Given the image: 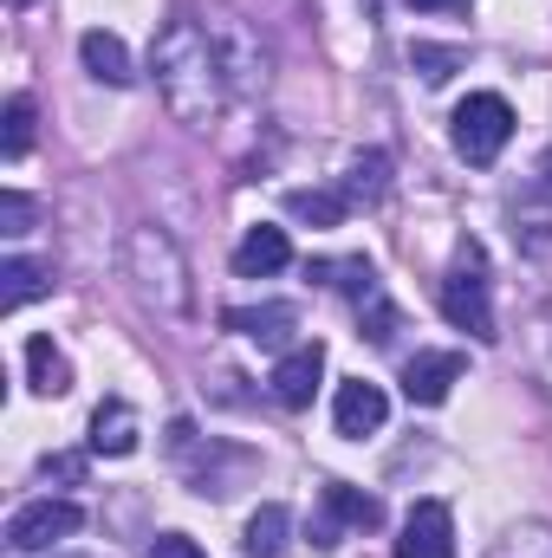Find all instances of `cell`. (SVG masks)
<instances>
[{
  "instance_id": "cell-1",
  "label": "cell",
  "mask_w": 552,
  "mask_h": 558,
  "mask_svg": "<svg viewBox=\"0 0 552 558\" xmlns=\"http://www.w3.org/2000/svg\"><path fill=\"white\" fill-rule=\"evenodd\" d=\"M149 72H156V92H163L169 118L189 124V131H215L221 111L241 98L235 72H228V59H221V46H215L202 13H169L163 20V33L149 46Z\"/></svg>"
},
{
  "instance_id": "cell-2",
  "label": "cell",
  "mask_w": 552,
  "mask_h": 558,
  "mask_svg": "<svg viewBox=\"0 0 552 558\" xmlns=\"http://www.w3.org/2000/svg\"><path fill=\"white\" fill-rule=\"evenodd\" d=\"M124 279H131V292L143 305L163 312V318H189V305H195L189 260H182L169 228H131L124 234Z\"/></svg>"
},
{
  "instance_id": "cell-3",
  "label": "cell",
  "mask_w": 552,
  "mask_h": 558,
  "mask_svg": "<svg viewBox=\"0 0 552 558\" xmlns=\"http://www.w3.org/2000/svg\"><path fill=\"white\" fill-rule=\"evenodd\" d=\"M442 312H448L455 331H468V338H481V344L501 338V331H494V299H488V260H481L475 241H461L455 267L442 279Z\"/></svg>"
},
{
  "instance_id": "cell-4",
  "label": "cell",
  "mask_w": 552,
  "mask_h": 558,
  "mask_svg": "<svg viewBox=\"0 0 552 558\" xmlns=\"http://www.w3.org/2000/svg\"><path fill=\"white\" fill-rule=\"evenodd\" d=\"M514 137V105L501 98V92H468L461 105H455V156L461 162H475V169H488L501 149Z\"/></svg>"
},
{
  "instance_id": "cell-5",
  "label": "cell",
  "mask_w": 552,
  "mask_h": 558,
  "mask_svg": "<svg viewBox=\"0 0 552 558\" xmlns=\"http://www.w3.org/2000/svg\"><path fill=\"white\" fill-rule=\"evenodd\" d=\"M208 20V33H215V46H221V59H228V72H235V92L248 98V92H261L267 85V46H261V33L248 26V20H235V13H202Z\"/></svg>"
},
{
  "instance_id": "cell-6",
  "label": "cell",
  "mask_w": 552,
  "mask_h": 558,
  "mask_svg": "<svg viewBox=\"0 0 552 558\" xmlns=\"http://www.w3.org/2000/svg\"><path fill=\"white\" fill-rule=\"evenodd\" d=\"M79 526H85V513H79L72 500H33V507H20V513L7 520V546H13V553H46V546L72 539Z\"/></svg>"
},
{
  "instance_id": "cell-7",
  "label": "cell",
  "mask_w": 552,
  "mask_h": 558,
  "mask_svg": "<svg viewBox=\"0 0 552 558\" xmlns=\"http://www.w3.org/2000/svg\"><path fill=\"white\" fill-rule=\"evenodd\" d=\"M461 371H468L461 351H416L410 364H404V397H410L416 410H435L461 384Z\"/></svg>"
},
{
  "instance_id": "cell-8",
  "label": "cell",
  "mask_w": 552,
  "mask_h": 558,
  "mask_svg": "<svg viewBox=\"0 0 552 558\" xmlns=\"http://www.w3.org/2000/svg\"><path fill=\"white\" fill-rule=\"evenodd\" d=\"M397 558H455V520L442 500H416L410 520H404V539H397Z\"/></svg>"
},
{
  "instance_id": "cell-9",
  "label": "cell",
  "mask_w": 552,
  "mask_h": 558,
  "mask_svg": "<svg viewBox=\"0 0 552 558\" xmlns=\"http://www.w3.org/2000/svg\"><path fill=\"white\" fill-rule=\"evenodd\" d=\"M325 526H319V546H332V533L345 526V533H377L384 526V500L377 494H364V487H345V481H332L325 487Z\"/></svg>"
},
{
  "instance_id": "cell-10",
  "label": "cell",
  "mask_w": 552,
  "mask_h": 558,
  "mask_svg": "<svg viewBox=\"0 0 552 558\" xmlns=\"http://www.w3.org/2000/svg\"><path fill=\"white\" fill-rule=\"evenodd\" d=\"M384 416H391V397H384L377 384L351 377V384L338 390V410H332V422H338V435H345V441H364V435H377V428H384Z\"/></svg>"
},
{
  "instance_id": "cell-11",
  "label": "cell",
  "mask_w": 552,
  "mask_h": 558,
  "mask_svg": "<svg viewBox=\"0 0 552 558\" xmlns=\"http://www.w3.org/2000/svg\"><path fill=\"white\" fill-rule=\"evenodd\" d=\"M319 377H325V344H299L292 357H279V371L267 377L274 384V403L279 410H305L312 390H319Z\"/></svg>"
},
{
  "instance_id": "cell-12",
  "label": "cell",
  "mask_w": 552,
  "mask_h": 558,
  "mask_svg": "<svg viewBox=\"0 0 552 558\" xmlns=\"http://www.w3.org/2000/svg\"><path fill=\"white\" fill-rule=\"evenodd\" d=\"M221 325L274 351V344H286V338H292V325H299V305H286V299H279V305H235V312H221Z\"/></svg>"
},
{
  "instance_id": "cell-13",
  "label": "cell",
  "mask_w": 552,
  "mask_h": 558,
  "mask_svg": "<svg viewBox=\"0 0 552 558\" xmlns=\"http://www.w3.org/2000/svg\"><path fill=\"white\" fill-rule=\"evenodd\" d=\"M79 59H85V72H92L98 85H131V78H137V72H131L124 39H118V33H105V26H92V33L79 39Z\"/></svg>"
},
{
  "instance_id": "cell-14",
  "label": "cell",
  "mask_w": 552,
  "mask_h": 558,
  "mask_svg": "<svg viewBox=\"0 0 552 558\" xmlns=\"http://www.w3.org/2000/svg\"><path fill=\"white\" fill-rule=\"evenodd\" d=\"M143 435L137 410L124 403V397H111V403H98V416H92V454H131Z\"/></svg>"
},
{
  "instance_id": "cell-15",
  "label": "cell",
  "mask_w": 552,
  "mask_h": 558,
  "mask_svg": "<svg viewBox=\"0 0 552 558\" xmlns=\"http://www.w3.org/2000/svg\"><path fill=\"white\" fill-rule=\"evenodd\" d=\"M286 260H292V247H286L279 228H248L241 247H235V274L241 279H267V274H279Z\"/></svg>"
},
{
  "instance_id": "cell-16",
  "label": "cell",
  "mask_w": 552,
  "mask_h": 558,
  "mask_svg": "<svg viewBox=\"0 0 552 558\" xmlns=\"http://www.w3.org/2000/svg\"><path fill=\"white\" fill-rule=\"evenodd\" d=\"M39 292H52V260H26V254L0 260V312H20Z\"/></svg>"
},
{
  "instance_id": "cell-17",
  "label": "cell",
  "mask_w": 552,
  "mask_h": 558,
  "mask_svg": "<svg viewBox=\"0 0 552 558\" xmlns=\"http://www.w3.org/2000/svg\"><path fill=\"white\" fill-rule=\"evenodd\" d=\"M286 215L305 221V228H345L351 195H345V189H292V195H286Z\"/></svg>"
},
{
  "instance_id": "cell-18",
  "label": "cell",
  "mask_w": 552,
  "mask_h": 558,
  "mask_svg": "<svg viewBox=\"0 0 552 558\" xmlns=\"http://www.w3.org/2000/svg\"><path fill=\"white\" fill-rule=\"evenodd\" d=\"M26 377L39 397H65L72 390V364L52 351V338H26Z\"/></svg>"
},
{
  "instance_id": "cell-19",
  "label": "cell",
  "mask_w": 552,
  "mask_h": 558,
  "mask_svg": "<svg viewBox=\"0 0 552 558\" xmlns=\"http://www.w3.org/2000/svg\"><path fill=\"white\" fill-rule=\"evenodd\" d=\"M286 533H292V513H286L279 500H267V507L248 520V539H241V553H248V558H279V553H286Z\"/></svg>"
},
{
  "instance_id": "cell-20",
  "label": "cell",
  "mask_w": 552,
  "mask_h": 558,
  "mask_svg": "<svg viewBox=\"0 0 552 558\" xmlns=\"http://www.w3.org/2000/svg\"><path fill=\"white\" fill-rule=\"evenodd\" d=\"M384 189H391V156H384V149L351 156V169H345V195H351V202H384Z\"/></svg>"
},
{
  "instance_id": "cell-21",
  "label": "cell",
  "mask_w": 552,
  "mask_h": 558,
  "mask_svg": "<svg viewBox=\"0 0 552 558\" xmlns=\"http://www.w3.org/2000/svg\"><path fill=\"white\" fill-rule=\"evenodd\" d=\"M410 65L429 78V85H448V78L468 65V52H461V46H429V39H416V46H410Z\"/></svg>"
},
{
  "instance_id": "cell-22",
  "label": "cell",
  "mask_w": 552,
  "mask_h": 558,
  "mask_svg": "<svg viewBox=\"0 0 552 558\" xmlns=\"http://www.w3.org/2000/svg\"><path fill=\"white\" fill-rule=\"evenodd\" d=\"M26 149H33V98H26V92H13V98H7V131H0V156H7V162H20Z\"/></svg>"
},
{
  "instance_id": "cell-23",
  "label": "cell",
  "mask_w": 552,
  "mask_h": 558,
  "mask_svg": "<svg viewBox=\"0 0 552 558\" xmlns=\"http://www.w3.org/2000/svg\"><path fill=\"white\" fill-rule=\"evenodd\" d=\"M488 558H552V526L547 520H520Z\"/></svg>"
},
{
  "instance_id": "cell-24",
  "label": "cell",
  "mask_w": 552,
  "mask_h": 558,
  "mask_svg": "<svg viewBox=\"0 0 552 558\" xmlns=\"http://www.w3.org/2000/svg\"><path fill=\"white\" fill-rule=\"evenodd\" d=\"M33 215H39V208H33V202H26L20 189H7V195H0V234H7V241L33 234Z\"/></svg>"
},
{
  "instance_id": "cell-25",
  "label": "cell",
  "mask_w": 552,
  "mask_h": 558,
  "mask_svg": "<svg viewBox=\"0 0 552 558\" xmlns=\"http://www.w3.org/2000/svg\"><path fill=\"white\" fill-rule=\"evenodd\" d=\"M39 474H46V481L79 487V481H85V454H46V461H39Z\"/></svg>"
},
{
  "instance_id": "cell-26",
  "label": "cell",
  "mask_w": 552,
  "mask_h": 558,
  "mask_svg": "<svg viewBox=\"0 0 552 558\" xmlns=\"http://www.w3.org/2000/svg\"><path fill=\"white\" fill-rule=\"evenodd\" d=\"M149 558H208L195 539H182V533H156L149 539Z\"/></svg>"
},
{
  "instance_id": "cell-27",
  "label": "cell",
  "mask_w": 552,
  "mask_h": 558,
  "mask_svg": "<svg viewBox=\"0 0 552 558\" xmlns=\"http://www.w3.org/2000/svg\"><path fill=\"white\" fill-rule=\"evenodd\" d=\"M533 344H540V357H533V371H540V384L552 390V325H540V338H533Z\"/></svg>"
},
{
  "instance_id": "cell-28",
  "label": "cell",
  "mask_w": 552,
  "mask_h": 558,
  "mask_svg": "<svg viewBox=\"0 0 552 558\" xmlns=\"http://www.w3.org/2000/svg\"><path fill=\"white\" fill-rule=\"evenodd\" d=\"M540 189H547V202H552V156L540 162Z\"/></svg>"
},
{
  "instance_id": "cell-29",
  "label": "cell",
  "mask_w": 552,
  "mask_h": 558,
  "mask_svg": "<svg viewBox=\"0 0 552 558\" xmlns=\"http://www.w3.org/2000/svg\"><path fill=\"white\" fill-rule=\"evenodd\" d=\"M410 7H422V13H435V7H461V0H410Z\"/></svg>"
},
{
  "instance_id": "cell-30",
  "label": "cell",
  "mask_w": 552,
  "mask_h": 558,
  "mask_svg": "<svg viewBox=\"0 0 552 558\" xmlns=\"http://www.w3.org/2000/svg\"><path fill=\"white\" fill-rule=\"evenodd\" d=\"M13 7H26V0H13Z\"/></svg>"
}]
</instances>
